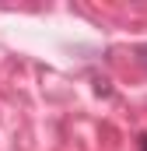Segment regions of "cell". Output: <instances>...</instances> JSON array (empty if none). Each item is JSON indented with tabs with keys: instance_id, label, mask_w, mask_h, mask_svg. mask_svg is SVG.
I'll return each instance as SVG.
<instances>
[{
	"instance_id": "1",
	"label": "cell",
	"mask_w": 147,
	"mask_h": 151,
	"mask_svg": "<svg viewBox=\"0 0 147 151\" xmlns=\"http://www.w3.org/2000/svg\"><path fill=\"white\" fill-rule=\"evenodd\" d=\"M140 148H144V151H147V137H144V141H140Z\"/></svg>"
}]
</instances>
